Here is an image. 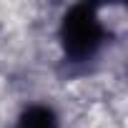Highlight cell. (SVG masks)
I'll use <instances>...</instances> for the list:
<instances>
[{
	"label": "cell",
	"instance_id": "cell-2",
	"mask_svg": "<svg viewBox=\"0 0 128 128\" xmlns=\"http://www.w3.org/2000/svg\"><path fill=\"white\" fill-rule=\"evenodd\" d=\"M15 128H58V116L50 106H28Z\"/></svg>",
	"mask_w": 128,
	"mask_h": 128
},
{
	"label": "cell",
	"instance_id": "cell-1",
	"mask_svg": "<svg viewBox=\"0 0 128 128\" xmlns=\"http://www.w3.org/2000/svg\"><path fill=\"white\" fill-rule=\"evenodd\" d=\"M106 38L108 30L98 18V8L90 3H78L68 8L60 20V45L70 63H86L96 58Z\"/></svg>",
	"mask_w": 128,
	"mask_h": 128
}]
</instances>
